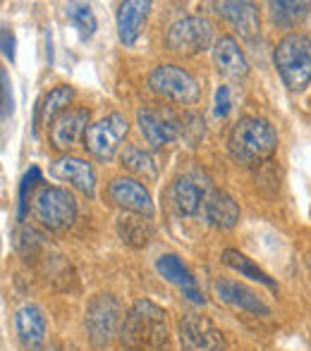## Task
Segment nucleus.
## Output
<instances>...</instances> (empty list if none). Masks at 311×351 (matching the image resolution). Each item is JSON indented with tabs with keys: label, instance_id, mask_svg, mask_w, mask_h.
<instances>
[{
	"label": "nucleus",
	"instance_id": "nucleus-9",
	"mask_svg": "<svg viewBox=\"0 0 311 351\" xmlns=\"http://www.w3.org/2000/svg\"><path fill=\"white\" fill-rule=\"evenodd\" d=\"M137 125L151 148L168 146L182 136V117L175 115L170 108H139Z\"/></svg>",
	"mask_w": 311,
	"mask_h": 351
},
{
	"label": "nucleus",
	"instance_id": "nucleus-15",
	"mask_svg": "<svg viewBox=\"0 0 311 351\" xmlns=\"http://www.w3.org/2000/svg\"><path fill=\"white\" fill-rule=\"evenodd\" d=\"M218 14L240 34L242 38H256L261 32V19L259 10L254 3H246V0H225L218 3Z\"/></svg>",
	"mask_w": 311,
	"mask_h": 351
},
{
	"label": "nucleus",
	"instance_id": "nucleus-3",
	"mask_svg": "<svg viewBox=\"0 0 311 351\" xmlns=\"http://www.w3.org/2000/svg\"><path fill=\"white\" fill-rule=\"evenodd\" d=\"M273 62L290 91L307 88L311 84V38L299 32L283 36L273 51Z\"/></svg>",
	"mask_w": 311,
	"mask_h": 351
},
{
	"label": "nucleus",
	"instance_id": "nucleus-26",
	"mask_svg": "<svg viewBox=\"0 0 311 351\" xmlns=\"http://www.w3.org/2000/svg\"><path fill=\"white\" fill-rule=\"evenodd\" d=\"M65 14H67V19L75 24V29L79 32V38H82V41H89V38L96 34L98 22H96V14H93L91 5L70 3V5H67V10H65Z\"/></svg>",
	"mask_w": 311,
	"mask_h": 351
},
{
	"label": "nucleus",
	"instance_id": "nucleus-2",
	"mask_svg": "<svg viewBox=\"0 0 311 351\" xmlns=\"http://www.w3.org/2000/svg\"><path fill=\"white\" fill-rule=\"evenodd\" d=\"M278 148V134L264 117H242L228 136V151L244 167H259Z\"/></svg>",
	"mask_w": 311,
	"mask_h": 351
},
{
	"label": "nucleus",
	"instance_id": "nucleus-4",
	"mask_svg": "<svg viewBox=\"0 0 311 351\" xmlns=\"http://www.w3.org/2000/svg\"><path fill=\"white\" fill-rule=\"evenodd\" d=\"M32 213L43 227L53 232L67 230L77 217V204L72 194L60 186L41 184L32 199Z\"/></svg>",
	"mask_w": 311,
	"mask_h": 351
},
{
	"label": "nucleus",
	"instance_id": "nucleus-22",
	"mask_svg": "<svg viewBox=\"0 0 311 351\" xmlns=\"http://www.w3.org/2000/svg\"><path fill=\"white\" fill-rule=\"evenodd\" d=\"M117 234L132 249H141L149 244L154 237V227H151V217L137 215V213H127L117 220Z\"/></svg>",
	"mask_w": 311,
	"mask_h": 351
},
{
	"label": "nucleus",
	"instance_id": "nucleus-17",
	"mask_svg": "<svg viewBox=\"0 0 311 351\" xmlns=\"http://www.w3.org/2000/svg\"><path fill=\"white\" fill-rule=\"evenodd\" d=\"M149 12H151L149 0H125V3H120L115 22H117V36H120V41L125 46H135L137 43L146 19H149Z\"/></svg>",
	"mask_w": 311,
	"mask_h": 351
},
{
	"label": "nucleus",
	"instance_id": "nucleus-28",
	"mask_svg": "<svg viewBox=\"0 0 311 351\" xmlns=\"http://www.w3.org/2000/svg\"><path fill=\"white\" fill-rule=\"evenodd\" d=\"M38 182H41V170H38L36 165L29 167L27 175L22 177V182H19V196H17V220H24L27 217V210H29V196H32V191L38 186Z\"/></svg>",
	"mask_w": 311,
	"mask_h": 351
},
{
	"label": "nucleus",
	"instance_id": "nucleus-1",
	"mask_svg": "<svg viewBox=\"0 0 311 351\" xmlns=\"http://www.w3.org/2000/svg\"><path fill=\"white\" fill-rule=\"evenodd\" d=\"M120 342L125 351H170L165 311L149 299L135 301L122 320Z\"/></svg>",
	"mask_w": 311,
	"mask_h": 351
},
{
	"label": "nucleus",
	"instance_id": "nucleus-18",
	"mask_svg": "<svg viewBox=\"0 0 311 351\" xmlns=\"http://www.w3.org/2000/svg\"><path fill=\"white\" fill-rule=\"evenodd\" d=\"M214 294L218 296L223 304L233 306L237 311H246L254 315H268L270 308L254 294L251 289H246L244 285L233 280H216L214 282Z\"/></svg>",
	"mask_w": 311,
	"mask_h": 351
},
{
	"label": "nucleus",
	"instance_id": "nucleus-20",
	"mask_svg": "<svg viewBox=\"0 0 311 351\" xmlns=\"http://www.w3.org/2000/svg\"><path fill=\"white\" fill-rule=\"evenodd\" d=\"M206 184H199L192 175L177 177L170 186V201L182 215H196L206 204Z\"/></svg>",
	"mask_w": 311,
	"mask_h": 351
},
{
	"label": "nucleus",
	"instance_id": "nucleus-23",
	"mask_svg": "<svg viewBox=\"0 0 311 351\" xmlns=\"http://www.w3.org/2000/svg\"><path fill=\"white\" fill-rule=\"evenodd\" d=\"M72 98H75V88L72 86L60 84V86L51 88L41 101V106H38V122L46 127L53 125L62 112H67V106L72 103Z\"/></svg>",
	"mask_w": 311,
	"mask_h": 351
},
{
	"label": "nucleus",
	"instance_id": "nucleus-11",
	"mask_svg": "<svg viewBox=\"0 0 311 351\" xmlns=\"http://www.w3.org/2000/svg\"><path fill=\"white\" fill-rule=\"evenodd\" d=\"M108 196L111 201L122 208L125 213H137V215L144 217H154V201H151V194L141 182L132 180V177H117L108 184Z\"/></svg>",
	"mask_w": 311,
	"mask_h": 351
},
{
	"label": "nucleus",
	"instance_id": "nucleus-6",
	"mask_svg": "<svg viewBox=\"0 0 311 351\" xmlns=\"http://www.w3.org/2000/svg\"><path fill=\"white\" fill-rule=\"evenodd\" d=\"M214 43V24L201 14H187L170 24L165 34V46L175 56H199Z\"/></svg>",
	"mask_w": 311,
	"mask_h": 351
},
{
	"label": "nucleus",
	"instance_id": "nucleus-14",
	"mask_svg": "<svg viewBox=\"0 0 311 351\" xmlns=\"http://www.w3.org/2000/svg\"><path fill=\"white\" fill-rule=\"evenodd\" d=\"M51 175L56 177V180L70 182L75 189H79L84 196H89V199L96 196V175H93V167L89 165L87 160H82V158H75V156L58 158L51 165Z\"/></svg>",
	"mask_w": 311,
	"mask_h": 351
},
{
	"label": "nucleus",
	"instance_id": "nucleus-30",
	"mask_svg": "<svg viewBox=\"0 0 311 351\" xmlns=\"http://www.w3.org/2000/svg\"><path fill=\"white\" fill-rule=\"evenodd\" d=\"M0 84H3V120H8L14 110V101H12V84L5 70H0Z\"/></svg>",
	"mask_w": 311,
	"mask_h": 351
},
{
	"label": "nucleus",
	"instance_id": "nucleus-29",
	"mask_svg": "<svg viewBox=\"0 0 311 351\" xmlns=\"http://www.w3.org/2000/svg\"><path fill=\"white\" fill-rule=\"evenodd\" d=\"M38 244H41V239H38V234L34 230H19L17 234H14V246H17V251L22 256H34L36 254V249H38Z\"/></svg>",
	"mask_w": 311,
	"mask_h": 351
},
{
	"label": "nucleus",
	"instance_id": "nucleus-19",
	"mask_svg": "<svg viewBox=\"0 0 311 351\" xmlns=\"http://www.w3.org/2000/svg\"><path fill=\"white\" fill-rule=\"evenodd\" d=\"M214 62H216V67H218V72L230 79H242L249 72V62H246L240 43L235 41V36H228V34L216 38Z\"/></svg>",
	"mask_w": 311,
	"mask_h": 351
},
{
	"label": "nucleus",
	"instance_id": "nucleus-31",
	"mask_svg": "<svg viewBox=\"0 0 311 351\" xmlns=\"http://www.w3.org/2000/svg\"><path fill=\"white\" fill-rule=\"evenodd\" d=\"M230 110H233L230 88L228 86H218V91H216V115H218V117H228Z\"/></svg>",
	"mask_w": 311,
	"mask_h": 351
},
{
	"label": "nucleus",
	"instance_id": "nucleus-10",
	"mask_svg": "<svg viewBox=\"0 0 311 351\" xmlns=\"http://www.w3.org/2000/svg\"><path fill=\"white\" fill-rule=\"evenodd\" d=\"M180 344L185 351H223L225 337L206 315L189 313L180 320Z\"/></svg>",
	"mask_w": 311,
	"mask_h": 351
},
{
	"label": "nucleus",
	"instance_id": "nucleus-5",
	"mask_svg": "<svg viewBox=\"0 0 311 351\" xmlns=\"http://www.w3.org/2000/svg\"><path fill=\"white\" fill-rule=\"evenodd\" d=\"M122 308L120 301L113 294H96L87 304V313H84V328H87L89 342L96 349H103L113 342L117 332H120L122 323Z\"/></svg>",
	"mask_w": 311,
	"mask_h": 351
},
{
	"label": "nucleus",
	"instance_id": "nucleus-27",
	"mask_svg": "<svg viewBox=\"0 0 311 351\" xmlns=\"http://www.w3.org/2000/svg\"><path fill=\"white\" fill-rule=\"evenodd\" d=\"M122 160V167H127L130 172L139 177H146V180H156L158 170H156V162L144 148H137V146H130L125 148V153L120 156Z\"/></svg>",
	"mask_w": 311,
	"mask_h": 351
},
{
	"label": "nucleus",
	"instance_id": "nucleus-12",
	"mask_svg": "<svg viewBox=\"0 0 311 351\" xmlns=\"http://www.w3.org/2000/svg\"><path fill=\"white\" fill-rule=\"evenodd\" d=\"M14 332L17 339L27 351H41L46 344L48 323L43 311L36 304H24L14 313Z\"/></svg>",
	"mask_w": 311,
	"mask_h": 351
},
{
	"label": "nucleus",
	"instance_id": "nucleus-13",
	"mask_svg": "<svg viewBox=\"0 0 311 351\" xmlns=\"http://www.w3.org/2000/svg\"><path fill=\"white\" fill-rule=\"evenodd\" d=\"M89 117L91 112L87 108H72V110L62 112L56 122L51 125V143L58 151H70L72 146H77L79 139L84 141L89 130Z\"/></svg>",
	"mask_w": 311,
	"mask_h": 351
},
{
	"label": "nucleus",
	"instance_id": "nucleus-8",
	"mask_svg": "<svg viewBox=\"0 0 311 351\" xmlns=\"http://www.w3.org/2000/svg\"><path fill=\"white\" fill-rule=\"evenodd\" d=\"M149 86L161 98L172 103H182V106H192L199 98V84H196V79L177 65H158L149 74Z\"/></svg>",
	"mask_w": 311,
	"mask_h": 351
},
{
	"label": "nucleus",
	"instance_id": "nucleus-32",
	"mask_svg": "<svg viewBox=\"0 0 311 351\" xmlns=\"http://www.w3.org/2000/svg\"><path fill=\"white\" fill-rule=\"evenodd\" d=\"M0 43H3V56L8 58L10 62H14V56H17V51H14V34L10 32L8 27H3V34H0Z\"/></svg>",
	"mask_w": 311,
	"mask_h": 351
},
{
	"label": "nucleus",
	"instance_id": "nucleus-25",
	"mask_svg": "<svg viewBox=\"0 0 311 351\" xmlns=\"http://www.w3.org/2000/svg\"><path fill=\"white\" fill-rule=\"evenodd\" d=\"M270 17L278 27H295L297 22H302L309 14V3H288V0H270Z\"/></svg>",
	"mask_w": 311,
	"mask_h": 351
},
{
	"label": "nucleus",
	"instance_id": "nucleus-24",
	"mask_svg": "<svg viewBox=\"0 0 311 351\" xmlns=\"http://www.w3.org/2000/svg\"><path fill=\"white\" fill-rule=\"evenodd\" d=\"M223 263L228 265V268H233L235 273H240L242 278H249V280H254V282H259V285H264V287H268V289H275V280L270 278L266 270H261L259 265L254 263L251 258H246L242 251H237V249H225L223 251Z\"/></svg>",
	"mask_w": 311,
	"mask_h": 351
},
{
	"label": "nucleus",
	"instance_id": "nucleus-16",
	"mask_svg": "<svg viewBox=\"0 0 311 351\" xmlns=\"http://www.w3.org/2000/svg\"><path fill=\"white\" fill-rule=\"evenodd\" d=\"M156 270L168 282H170V285H175L177 289H180L189 301H194V304H201V306L206 304V296L201 294L199 285H196V278L189 273V268H187V265L182 263V261L177 258L175 254L161 256V258L156 261Z\"/></svg>",
	"mask_w": 311,
	"mask_h": 351
},
{
	"label": "nucleus",
	"instance_id": "nucleus-21",
	"mask_svg": "<svg viewBox=\"0 0 311 351\" xmlns=\"http://www.w3.org/2000/svg\"><path fill=\"white\" fill-rule=\"evenodd\" d=\"M204 215L218 230H233L240 222V206H237V201L230 194L211 189L204 204Z\"/></svg>",
	"mask_w": 311,
	"mask_h": 351
},
{
	"label": "nucleus",
	"instance_id": "nucleus-7",
	"mask_svg": "<svg viewBox=\"0 0 311 351\" xmlns=\"http://www.w3.org/2000/svg\"><path fill=\"white\" fill-rule=\"evenodd\" d=\"M127 132H130L127 117L120 115V112H111V115L103 117V120L89 125L87 136H84V148H87L93 158L108 162L120 151V143L125 141Z\"/></svg>",
	"mask_w": 311,
	"mask_h": 351
}]
</instances>
